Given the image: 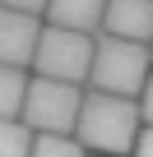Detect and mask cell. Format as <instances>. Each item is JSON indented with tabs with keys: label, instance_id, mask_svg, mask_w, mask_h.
Segmentation results:
<instances>
[{
	"label": "cell",
	"instance_id": "obj_6",
	"mask_svg": "<svg viewBox=\"0 0 153 157\" xmlns=\"http://www.w3.org/2000/svg\"><path fill=\"white\" fill-rule=\"evenodd\" d=\"M98 28H102L107 37L148 42V33H153V0H107Z\"/></svg>",
	"mask_w": 153,
	"mask_h": 157
},
{
	"label": "cell",
	"instance_id": "obj_10",
	"mask_svg": "<svg viewBox=\"0 0 153 157\" xmlns=\"http://www.w3.org/2000/svg\"><path fill=\"white\" fill-rule=\"evenodd\" d=\"M28 143H33V129L19 116H0V157H28Z\"/></svg>",
	"mask_w": 153,
	"mask_h": 157
},
{
	"label": "cell",
	"instance_id": "obj_12",
	"mask_svg": "<svg viewBox=\"0 0 153 157\" xmlns=\"http://www.w3.org/2000/svg\"><path fill=\"white\" fill-rule=\"evenodd\" d=\"M130 152H135V157H153V125H139V134H135Z\"/></svg>",
	"mask_w": 153,
	"mask_h": 157
},
{
	"label": "cell",
	"instance_id": "obj_1",
	"mask_svg": "<svg viewBox=\"0 0 153 157\" xmlns=\"http://www.w3.org/2000/svg\"><path fill=\"white\" fill-rule=\"evenodd\" d=\"M70 134L93 152H130V143L139 134V106H135V97L93 88V93H84Z\"/></svg>",
	"mask_w": 153,
	"mask_h": 157
},
{
	"label": "cell",
	"instance_id": "obj_13",
	"mask_svg": "<svg viewBox=\"0 0 153 157\" xmlns=\"http://www.w3.org/2000/svg\"><path fill=\"white\" fill-rule=\"evenodd\" d=\"M5 10H23V14H42V5L46 0H0Z\"/></svg>",
	"mask_w": 153,
	"mask_h": 157
},
{
	"label": "cell",
	"instance_id": "obj_9",
	"mask_svg": "<svg viewBox=\"0 0 153 157\" xmlns=\"http://www.w3.org/2000/svg\"><path fill=\"white\" fill-rule=\"evenodd\" d=\"M28 157H84V143L74 134H33Z\"/></svg>",
	"mask_w": 153,
	"mask_h": 157
},
{
	"label": "cell",
	"instance_id": "obj_5",
	"mask_svg": "<svg viewBox=\"0 0 153 157\" xmlns=\"http://www.w3.org/2000/svg\"><path fill=\"white\" fill-rule=\"evenodd\" d=\"M37 33H42L37 14L0 5V65H28L33 46H37Z\"/></svg>",
	"mask_w": 153,
	"mask_h": 157
},
{
	"label": "cell",
	"instance_id": "obj_4",
	"mask_svg": "<svg viewBox=\"0 0 153 157\" xmlns=\"http://www.w3.org/2000/svg\"><path fill=\"white\" fill-rule=\"evenodd\" d=\"M88 60H93V33H74V28H42L33 60L42 78H65V83H84L88 78Z\"/></svg>",
	"mask_w": 153,
	"mask_h": 157
},
{
	"label": "cell",
	"instance_id": "obj_2",
	"mask_svg": "<svg viewBox=\"0 0 153 157\" xmlns=\"http://www.w3.org/2000/svg\"><path fill=\"white\" fill-rule=\"evenodd\" d=\"M148 46L144 42H125V37H93V60H88V78L98 93H121L135 97L148 78Z\"/></svg>",
	"mask_w": 153,
	"mask_h": 157
},
{
	"label": "cell",
	"instance_id": "obj_8",
	"mask_svg": "<svg viewBox=\"0 0 153 157\" xmlns=\"http://www.w3.org/2000/svg\"><path fill=\"white\" fill-rule=\"evenodd\" d=\"M23 88H28L23 65H0V116H19V106H23Z\"/></svg>",
	"mask_w": 153,
	"mask_h": 157
},
{
	"label": "cell",
	"instance_id": "obj_11",
	"mask_svg": "<svg viewBox=\"0 0 153 157\" xmlns=\"http://www.w3.org/2000/svg\"><path fill=\"white\" fill-rule=\"evenodd\" d=\"M135 106H139V125H153V69L144 78V88L135 93Z\"/></svg>",
	"mask_w": 153,
	"mask_h": 157
},
{
	"label": "cell",
	"instance_id": "obj_3",
	"mask_svg": "<svg viewBox=\"0 0 153 157\" xmlns=\"http://www.w3.org/2000/svg\"><path fill=\"white\" fill-rule=\"evenodd\" d=\"M79 102H84V88L79 83H65V78H28L23 88V106H19V120L33 129V134H70L74 129V116H79Z\"/></svg>",
	"mask_w": 153,
	"mask_h": 157
},
{
	"label": "cell",
	"instance_id": "obj_7",
	"mask_svg": "<svg viewBox=\"0 0 153 157\" xmlns=\"http://www.w3.org/2000/svg\"><path fill=\"white\" fill-rule=\"evenodd\" d=\"M102 5H107V0H46L42 14H46L56 28L98 33V23H102Z\"/></svg>",
	"mask_w": 153,
	"mask_h": 157
},
{
	"label": "cell",
	"instance_id": "obj_14",
	"mask_svg": "<svg viewBox=\"0 0 153 157\" xmlns=\"http://www.w3.org/2000/svg\"><path fill=\"white\" fill-rule=\"evenodd\" d=\"M144 46H148V60H153V33H148V42H144Z\"/></svg>",
	"mask_w": 153,
	"mask_h": 157
}]
</instances>
